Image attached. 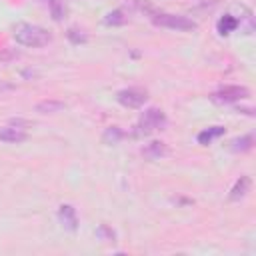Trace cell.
<instances>
[{
	"mask_svg": "<svg viewBox=\"0 0 256 256\" xmlns=\"http://www.w3.org/2000/svg\"><path fill=\"white\" fill-rule=\"evenodd\" d=\"M0 140L6 142V144H22V142L28 140V134H26L22 128L10 124V126L0 128Z\"/></svg>",
	"mask_w": 256,
	"mask_h": 256,
	"instance_id": "8",
	"label": "cell"
},
{
	"mask_svg": "<svg viewBox=\"0 0 256 256\" xmlns=\"http://www.w3.org/2000/svg\"><path fill=\"white\" fill-rule=\"evenodd\" d=\"M10 124H12V126H18V128H22V130L32 126L28 120H22V118H12V120H10Z\"/></svg>",
	"mask_w": 256,
	"mask_h": 256,
	"instance_id": "19",
	"label": "cell"
},
{
	"mask_svg": "<svg viewBox=\"0 0 256 256\" xmlns=\"http://www.w3.org/2000/svg\"><path fill=\"white\" fill-rule=\"evenodd\" d=\"M44 2H50V0H44Z\"/></svg>",
	"mask_w": 256,
	"mask_h": 256,
	"instance_id": "20",
	"label": "cell"
},
{
	"mask_svg": "<svg viewBox=\"0 0 256 256\" xmlns=\"http://www.w3.org/2000/svg\"><path fill=\"white\" fill-rule=\"evenodd\" d=\"M96 236H98V238H102V240H106V242H114V238H116L114 230H112L110 226H106V224H100V226H98Z\"/></svg>",
	"mask_w": 256,
	"mask_h": 256,
	"instance_id": "18",
	"label": "cell"
},
{
	"mask_svg": "<svg viewBox=\"0 0 256 256\" xmlns=\"http://www.w3.org/2000/svg\"><path fill=\"white\" fill-rule=\"evenodd\" d=\"M254 146V136L252 134H244V136H238L230 142V150L232 152H248L252 150Z\"/></svg>",
	"mask_w": 256,
	"mask_h": 256,
	"instance_id": "14",
	"label": "cell"
},
{
	"mask_svg": "<svg viewBox=\"0 0 256 256\" xmlns=\"http://www.w3.org/2000/svg\"><path fill=\"white\" fill-rule=\"evenodd\" d=\"M66 36H68L70 44H74V46H80V44H86L88 42V36L82 30H78V28H68Z\"/></svg>",
	"mask_w": 256,
	"mask_h": 256,
	"instance_id": "17",
	"label": "cell"
},
{
	"mask_svg": "<svg viewBox=\"0 0 256 256\" xmlns=\"http://www.w3.org/2000/svg\"><path fill=\"white\" fill-rule=\"evenodd\" d=\"M250 188H252V178H250V176H240V178L234 182V186L230 188L228 200H230V202H240L242 198H246V194L250 192Z\"/></svg>",
	"mask_w": 256,
	"mask_h": 256,
	"instance_id": "7",
	"label": "cell"
},
{
	"mask_svg": "<svg viewBox=\"0 0 256 256\" xmlns=\"http://www.w3.org/2000/svg\"><path fill=\"white\" fill-rule=\"evenodd\" d=\"M166 154H168V148H166V144L160 142V140H154V142H150V144H146V146L142 148V156L148 158V160H160V158H164Z\"/></svg>",
	"mask_w": 256,
	"mask_h": 256,
	"instance_id": "9",
	"label": "cell"
},
{
	"mask_svg": "<svg viewBox=\"0 0 256 256\" xmlns=\"http://www.w3.org/2000/svg\"><path fill=\"white\" fill-rule=\"evenodd\" d=\"M122 138H124V130H122L120 126H108V128L104 130V134H102V142L108 144V146L118 144Z\"/></svg>",
	"mask_w": 256,
	"mask_h": 256,
	"instance_id": "15",
	"label": "cell"
},
{
	"mask_svg": "<svg viewBox=\"0 0 256 256\" xmlns=\"http://www.w3.org/2000/svg\"><path fill=\"white\" fill-rule=\"evenodd\" d=\"M238 26H240V20H238L236 16H232V14H224V16L216 22V30H218L220 36H228V34L234 32Z\"/></svg>",
	"mask_w": 256,
	"mask_h": 256,
	"instance_id": "10",
	"label": "cell"
},
{
	"mask_svg": "<svg viewBox=\"0 0 256 256\" xmlns=\"http://www.w3.org/2000/svg\"><path fill=\"white\" fill-rule=\"evenodd\" d=\"M116 100L124 106V108H140L146 100H148V92L144 88L138 86H130V88H122L116 94Z\"/></svg>",
	"mask_w": 256,
	"mask_h": 256,
	"instance_id": "5",
	"label": "cell"
},
{
	"mask_svg": "<svg viewBox=\"0 0 256 256\" xmlns=\"http://www.w3.org/2000/svg\"><path fill=\"white\" fill-rule=\"evenodd\" d=\"M128 10L126 8H114L104 16V24L106 26H124L128 22Z\"/></svg>",
	"mask_w": 256,
	"mask_h": 256,
	"instance_id": "12",
	"label": "cell"
},
{
	"mask_svg": "<svg viewBox=\"0 0 256 256\" xmlns=\"http://www.w3.org/2000/svg\"><path fill=\"white\" fill-rule=\"evenodd\" d=\"M64 108H66V104H64L62 100H52V98L40 100V102L34 106V110H36L38 114H56V112H60V110H64Z\"/></svg>",
	"mask_w": 256,
	"mask_h": 256,
	"instance_id": "13",
	"label": "cell"
},
{
	"mask_svg": "<svg viewBox=\"0 0 256 256\" xmlns=\"http://www.w3.org/2000/svg\"><path fill=\"white\" fill-rule=\"evenodd\" d=\"M152 24L160 28H170L176 32H192L196 30V22L188 16L182 14H166V12H154L152 14Z\"/></svg>",
	"mask_w": 256,
	"mask_h": 256,
	"instance_id": "2",
	"label": "cell"
},
{
	"mask_svg": "<svg viewBox=\"0 0 256 256\" xmlns=\"http://www.w3.org/2000/svg\"><path fill=\"white\" fill-rule=\"evenodd\" d=\"M224 132H226V128H224V126H210V128H206V130L198 132L196 140H198V144H200V146H208L212 140H216V138L224 136Z\"/></svg>",
	"mask_w": 256,
	"mask_h": 256,
	"instance_id": "11",
	"label": "cell"
},
{
	"mask_svg": "<svg viewBox=\"0 0 256 256\" xmlns=\"http://www.w3.org/2000/svg\"><path fill=\"white\" fill-rule=\"evenodd\" d=\"M58 220H60L64 230H68V232H76L78 230V214H76V208L72 204H60Z\"/></svg>",
	"mask_w": 256,
	"mask_h": 256,
	"instance_id": "6",
	"label": "cell"
},
{
	"mask_svg": "<svg viewBox=\"0 0 256 256\" xmlns=\"http://www.w3.org/2000/svg\"><path fill=\"white\" fill-rule=\"evenodd\" d=\"M48 8H50V14L56 22H62L64 16H66V8H64V2L62 0H50L48 2Z\"/></svg>",
	"mask_w": 256,
	"mask_h": 256,
	"instance_id": "16",
	"label": "cell"
},
{
	"mask_svg": "<svg viewBox=\"0 0 256 256\" xmlns=\"http://www.w3.org/2000/svg\"><path fill=\"white\" fill-rule=\"evenodd\" d=\"M12 36L18 44L28 46V48H42V46L52 42V34L46 28L36 26V24H28V22L16 24Z\"/></svg>",
	"mask_w": 256,
	"mask_h": 256,
	"instance_id": "1",
	"label": "cell"
},
{
	"mask_svg": "<svg viewBox=\"0 0 256 256\" xmlns=\"http://www.w3.org/2000/svg\"><path fill=\"white\" fill-rule=\"evenodd\" d=\"M248 96H250V90L246 86L230 84V86H222L220 90L212 92L210 94V100L214 104H234V102H240V100H244Z\"/></svg>",
	"mask_w": 256,
	"mask_h": 256,
	"instance_id": "4",
	"label": "cell"
},
{
	"mask_svg": "<svg viewBox=\"0 0 256 256\" xmlns=\"http://www.w3.org/2000/svg\"><path fill=\"white\" fill-rule=\"evenodd\" d=\"M166 114L160 110V108H148L142 112L138 124H136V136H148L156 130H162L166 126Z\"/></svg>",
	"mask_w": 256,
	"mask_h": 256,
	"instance_id": "3",
	"label": "cell"
}]
</instances>
